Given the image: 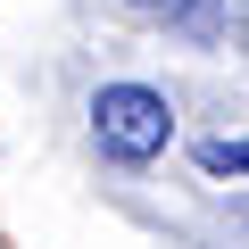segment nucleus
Returning a JSON list of instances; mask_svg holds the SVG:
<instances>
[{"label":"nucleus","instance_id":"1","mask_svg":"<svg viewBox=\"0 0 249 249\" xmlns=\"http://www.w3.org/2000/svg\"><path fill=\"white\" fill-rule=\"evenodd\" d=\"M91 133H100V150H108L116 166H150V158L175 142V108H166V91H150V83H108V91L91 100Z\"/></svg>","mask_w":249,"mask_h":249},{"label":"nucleus","instance_id":"2","mask_svg":"<svg viewBox=\"0 0 249 249\" xmlns=\"http://www.w3.org/2000/svg\"><path fill=\"white\" fill-rule=\"evenodd\" d=\"M199 166L208 175H249V142H199Z\"/></svg>","mask_w":249,"mask_h":249},{"label":"nucleus","instance_id":"3","mask_svg":"<svg viewBox=\"0 0 249 249\" xmlns=\"http://www.w3.org/2000/svg\"><path fill=\"white\" fill-rule=\"evenodd\" d=\"M124 9H142V17H175L183 0H124Z\"/></svg>","mask_w":249,"mask_h":249}]
</instances>
